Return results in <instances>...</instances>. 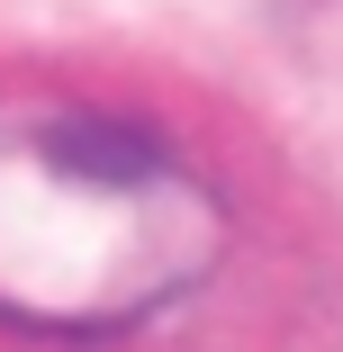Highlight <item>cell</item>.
Listing matches in <instances>:
<instances>
[{
    "label": "cell",
    "mask_w": 343,
    "mask_h": 352,
    "mask_svg": "<svg viewBox=\"0 0 343 352\" xmlns=\"http://www.w3.org/2000/svg\"><path fill=\"white\" fill-rule=\"evenodd\" d=\"M226 199L154 126L91 100H0V325L109 343L226 262Z\"/></svg>",
    "instance_id": "obj_1"
}]
</instances>
